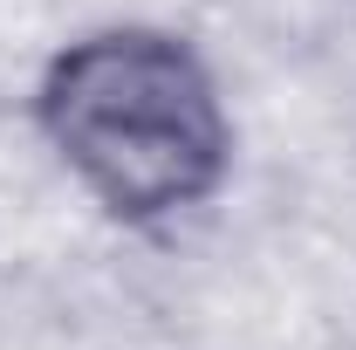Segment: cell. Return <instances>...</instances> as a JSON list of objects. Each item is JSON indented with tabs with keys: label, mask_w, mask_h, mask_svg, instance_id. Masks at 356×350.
Here are the masks:
<instances>
[{
	"label": "cell",
	"mask_w": 356,
	"mask_h": 350,
	"mask_svg": "<svg viewBox=\"0 0 356 350\" xmlns=\"http://www.w3.org/2000/svg\"><path fill=\"white\" fill-rule=\"evenodd\" d=\"M42 131L117 220H172L226 178V110L213 69L158 28H103L42 76Z\"/></svg>",
	"instance_id": "6da1fadb"
}]
</instances>
